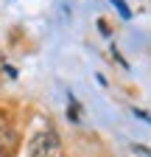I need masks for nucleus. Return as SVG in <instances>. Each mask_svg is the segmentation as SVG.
I'll use <instances>...</instances> for the list:
<instances>
[{
  "mask_svg": "<svg viewBox=\"0 0 151 157\" xmlns=\"http://www.w3.org/2000/svg\"><path fill=\"white\" fill-rule=\"evenodd\" d=\"M134 115H137V118H143V121H148V112H145V109H134Z\"/></svg>",
  "mask_w": 151,
  "mask_h": 157,
  "instance_id": "5",
  "label": "nucleus"
},
{
  "mask_svg": "<svg viewBox=\"0 0 151 157\" xmlns=\"http://www.w3.org/2000/svg\"><path fill=\"white\" fill-rule=\"evenodd\" d=\"M98 28H101V34H104V36H109V34H112V31H109V25H106V20H98Z\"/></svg>",
  "mask_w": 151,
  "mask_h": 157,
  "instance_id": "4",
  "label": "nucleus"
},
{
  "mask_svg": "<svg viewBox=\"0 0 151 157\" xmlns=\"http://www.w3.org/2000/svg\"><path fill=\"white\" fill-rule=\"evenodd\" d=\"M56 154H59V137H56V132L45 129V132L31 137L28 157H56Z\"/></svg>",
  "mask_w": 151,
  "mask_h": 157,
  "instance_id": "1",
  "label": "nucleus"
},
{
  "mask_svg": "<svg viewBox=\"0 0 151 157\" xmlns=\"http://www.w3.org/2000/svg\"><path fill=\"white\" fill-rule=\"evenodd\" d=\"M67 115H70V121L73 124H81L84 118H81V107H79V101H76V98L70 95V107H67Z\"/></svg>",
  "mask_w": 151,
  "mask_h": 157,
  "instance_id": "2",
  "label": "nucleus"
},
{
  "mask_svg": "<svg viewBox=\"0 0 151 157\" xmlns=\"http://www.w3.org/2000/svg\"><path fill=\"white\" fill-rule=\"evenodd\" d=\"M109 3H112V6H115V9L120 11V17H123V20H129V17H131V9L126 6V0H109Z\"/></svg>",
  "mask_w": 151,
  "mask_h": 157,
  "instance_id": "3",
  "label": "nucleus"
}]
</instances>
